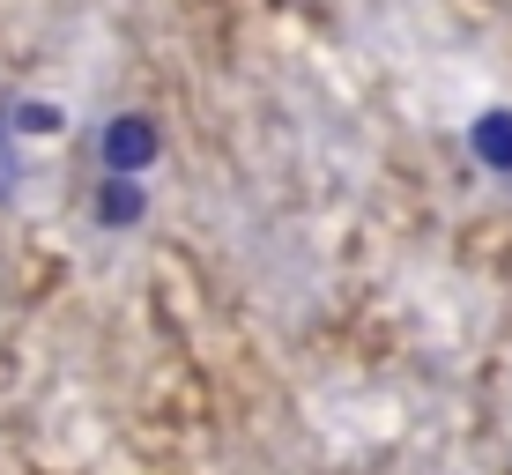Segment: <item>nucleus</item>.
I'll return each mask as SVG.
<instances>
[{"instance_id":"nucleus-1","label":"nucleus","mask_w":512,"mask_h":475,"mask_svg":"<svg viewBox=\"0 0 512 475\" xmlns=\"http://www.w3.org/2000/svg\"><path fill=\"white\" fill-rule=\"evenodd\" d=\"M164 119L156 112H112L97 127V179H149L164 164Z\"/></svg>"},{"instance_id":"nucleus-2","label":"nucleus","mask_w":512,"mask_h":475,"mask_svg":"<svg viewBox=\"0 0 512 475\" xmlns=\"http://www.w3.org/2000/svg\"><path fill=\"white\" fill-rule=\"evenodd\" d=\"M461 156L475 164V179L512 186V104H505V97L475 104V112L461 119Z\"/></svg>"},{"instance_id":"nucleus-3","label":"nucleus","mask_w":512,"mask_h":475,"mask_svg":"<svg viewBox=\"0 0 512 475\" xmlns=\"http://www.w3.org/2000/svg\"><path fill=\"white\" fill-rule=\"evenodd\" d=\"M149 208H156L149 179H97V193H90V223L104 238H134L149 223Z\"/></svg>"},{"instance_id":"nucleus-4","label":"nucleus","mask_w":512,"mask_h":475,"mask_svg":"<svg viewBox=\"0 0 512 475\" xmlns=\"http://www.w3.org/2000/svg\"><path fill=\"white\" fill-rule=\"evenodd\" d=\"M0 119H8L15 142H60V134H67V104L60 97H15Z\"/></svg>"}]
</instances>
